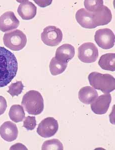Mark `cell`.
<instances>
[{"label": "cell", "mask_w": 115, "mask_h": 150, "mask_svg": "<svg viewBox=\"0 0 115 150\" xmlns=\"http://www.w3.org/2000/svg\"><path fill=\"white\" fill-rule=\"evenodd\" d=\"M18 67L14 54L0 47V88L5 87L12 81L17 73Z\"/></svg>", "instance_id": "cell-1"}, {"label": "cell", "mask_w": 115, "mask_h": 150, "mask_svg": "<svg viewBox=\"0 0 115 150\" xmlns=\"http://www.w3.org/2000/svg\"><path fill=\"white\" fill-rule=\"evenodd\" d=\"M21 105L28 114L39 115L44 109V99L38 91L30 90L25 94L23 97Z\"/></svg>", "instance_id": "cell-2"}, {"label": "cell", "mask_w": 115, "mask_h": 150, "mask_svg": "<svg viewBox=\"0 0 115 150\" xmlns=\"http://www.w3.org/2000/svg\"><path fill=\"white\" fill-rule=\"evenodd\" d=\"M88 79L93 88L100 90L104 94H109L115 90V79L109 74L92 72L89 75Z\"/></svg>", "instance_id": "cell-3"}, {"label": "cell", "mask_w": 115, "mask_h": 150, "mask_svg": "<svg viewBox=\"0 0 115 150\" xmlns=\"http://www.w3.org/2000/svg\"><path fill=\"white\" fill-rule=\"evenodd\" d=\"M3 42L5 46L11 50L19 51L26 46L27 39L22 31L16 29L4 34Z\"/></svg>", "instance_id": "cell-4"}, {"label": "cell", "mask_w": 115, "mask_h": 150, "mask_svg": "<svg viewBox=\"0 0 115 150\" xmlns=\"http://www.w3.org/2000/svg\"><path fill=\"white\" fill-rule=\"evenodd\" d=\"M62 31L56 26H47L42 33V41L48 46H57L62 42Z\"/></svg>", "instance_id": "cell-5"}, {"label": "cell", "mask_w": 115, "mask_h": 150, "mask_svg": "<svg viewBox=\"0 0 115 150\" xmlns=\"http://www.w3.org/2000/svg\"><path fill=\"white\" fill-rule=\"evenodd\" d=\"M78 57L81 61L85 63H94L99 57L98 48L94 43H84L78 48Z\"/></svg>", "instance_id": "cell-6"}, {"label": "cell", "mask_w": 115, "mask_h": 150, "mask_svg": "<svg viewBox=\"0 0 115 150\" xmlns=\"http://www.w3.org/2000/svg\"><path fill=\"white\" fill-rule=\"evenodd\" d=\"M94 38L97 44L103 49H110L114 46L115 34L111 29H99L95 33Z\"/></svg>", "instance_id": "cell-7"}, {"label": "cell", "mask_w": 115, "mask_h": 150, "mask_svg": "<svg viewBox=\"0 0 115 150\" xmlns=\"http://www.w3.org/2000/svg\"><path fill=\"white\" fill-rule=\"evenodd\" d=\"M58 129V122L57 120L53 117H48L43 120L39 124L37 132L42 137L47 138L54 136Z\"/></svg>", "instance_id": "cell-8"}, {"label": "cell", "mask_w": 115, "mask_h": 150, "mask_svg": "<svg viewBox=\"0 0 115 150\" xmlns=\"http://www.w3.org/2000/svg\"><path fill=\"white\" fill-rule=\"evenodd\" d=\"M20 25V21L14 12L8 11L0 17V31L6 32L17 29Z\"/></svg>", "instance_id": "cell-9"}, {"label": "cell", "mask_w": 115, "mask_h": 150, "mask_svg": "<svg viewBox=\"0 0 115 150\" xmlns=\"http://www.w3.org/2000/svg\"><path fill=\"white\" fill-rule=\"evenodd\" d=\"M111 101L112 97L109 93L101 95L91 103V110L96 114H105L108 110Z\"/></svg>", "instance_id": "cell-10"}, {"label": "cell", "mask_w": 115, "mask_h": 150, "mask_svg": "<svg viewBox=\"0 0 115 150\" xmlns=\"http://www.w3.org/2000/svg\"><path fill=\"white\" fill-rule=\"evenodd\" d=\"M94 24L97 26H104L110 23L112 19L111 11L108 7L103 5L100 9L92 13Z\"/></svg>", "instance_id": "cell-11"}, {"label": "cell", "mask_w": 115, "mask_h": 150, "mask_svg": "<svg viewBox=\"0 0 115 150\" xmlns=\"http://www.w3.org/2000/svg\"><path fill=\"white\" fill-rule=\"evenodd\" d=\"M0 135L6 141H14L17 139L18 136L17 127L12 122H5L0 127Z\"/></svg>", "instance_id": "cell-12"}, {"label": "cell", "mask_w": 115, "mask_h": 150, "mask_svg": "<svg viewBox=\"0 0 115 150\" xmlns=\"http://www.w3.org/2000/svg\"><path fill=\"white\" fill-rule=\"evenodd\" d=\"M18 8V13L23 20H30L33 19L37 14V7L29 1H21Z\"/></svg>", "instance_id": "cell-13"}, {"label": "cell", "mask_w": 115, "mask_h": 150, "mask_svg": "<svg viewBox=\"0 0 115 150\" xmlns=\"http://www.w3.org/2000/svg\"><path fill=\"white\" fill-rule=\"evenodd\" d=\"M77 22L83 28L86 29H94L97 26L94 24L92 13L86 10L84 8L79 9L76 14Z\"/></svg>", "instance_id": "cell-14"}, {"label": "cell", "mask_w": 115, "mask_h": 150, "mask_svg": "<svg viewBox=\"0 0 115 150\" xmlns=\"http://www.w3.org/2000/svg\"><path fill=\"white\" fill-rule=\"evenodd\" d=\"M75 54V50L74 47L72 45L65 44L57 49L55 57L59 61L68 63L74 58Z\"/></svg>", "instance_id": "cell-15"}, {"label": "cell", "mask_w": 115, "mask_h": 150, "mask_svg": "<svg viewBox=\"0 0 115 150\" xmlns=\"http://www.w3.org/2000/svg\"><path fill=\"white\" fill-rule=\"evenodd\" d=\"M78 96L81 102L89 105L92 103L98 97V93L93 87L86 86L80 90Z\"/></svg>", "instance_id": "cell-16"}, {"label": "cell", "mask_w": 115, "mask_h": 150, "mask_svg": "<svg viewBox=\"0 0 115 150\" xmlns=\"http://www.w3.org/2000/svg\"><path fill=\"white\" fill-rule=\"evenodd\" d=\"M98 64L103 70L115 71V53H107L102 55L98 62Z\"/></svg>", "instance_id": "cell-17"}, {"label": "cell", "mask_w": 115, "mask_h": 150, "mask_svg": "<svg viewBox=\"0 0 115 150\" xmlns=\"http://www.w3.org/2000/svg\"><path fill=\"white\" fill-rule=\"evenodd\" d=\"M9 117L15 123L22 122L25 118V113L22 106L14 105L11 106L9 112Z\"/></svg>", "instance_id": "cell-18"}, {"label": "cell", "mask_w": 115, "mask_h": 150, "mask_svg": "<svg viewBox=\"0 0 115 150\" xmlns=\"http://www.w3.org/2000/svg\"><path fill=\"white\" fill-rule=\"evenodd\" d=\"M68 66V63L61 61L56 57H53L51 60L49 65L51 74L53 76H57L63 73L65 71Z\"/></svg>", "instance_id": "cell-19"}, {"label": "cell", "mask_w": 115, "mask_h": 150, "mask_svg": "<svg viewBox=\"0 0 115 150\" xmlns=\"http://www.w3.org/2000/svg\"><path fill=\"white\" fill-rule=\"evenodd\" d=\"M64 149L63 145L58 139H51L44 142L42 146L43 150H63Z\"/></svg>", "instance_id": "cell-20"}, {"label": "cell", "mask_w": 115, "mask_h": 150, "mask_svg": "<svg viewBox=\"0 0 115 150\" xmlns=\"http://www.w3.org/2000/svg\"><path fill=\"white\" fill-rule=\"evenodd\" d=\"M84 4L86 10L93 13L103 6L104 2L102 0H86Z\"/></svg>", "instance_id": "cell-21"}, {"label": "cell", "mask_w": 115, "mask_h": 150, "mask_svg": "<svg viewBox=\"0 0 115 150\" xmlns=\"http://www.w3.org/2000/svg\"><path fill=\"white\" fill-rule=\"evenodd\" d=\"M24 85L22 81H17L16 83H13L9 87V90L7 92L12 97L19 96L22 93L24 89Z\"/></svg>", "instance_id": "cell-22"}, {"label": "cell", "mask_w": 115, "mask_h": 150, "mask_svg": "<svg viewBox=\"0 0 115 150\" xmlns=\"http://www.w3.org/2000/svg\"><path fill=\"white\" fill-rule=\"evenodd\" d=\"M36 120L35 117L28 116L25 118L24 123L23 127L29 131H32L36 127Z\"/></svg>", "instance_id": "cell-23"}, {"label": "cell", "mask_w": 115, "mask_h": 150, "mask_svg": "<svg viewBox=\"0 0 115 150\" xmlns=\"http://www.w3.org/2000/svg\"><path fill=\"white\" fill-rule=\"evenodd\" d=\"M7 108V101L5 98L0 96V116L3 114Z\"/></svg>", "instance_id": "cell-24"}]
</instances>
